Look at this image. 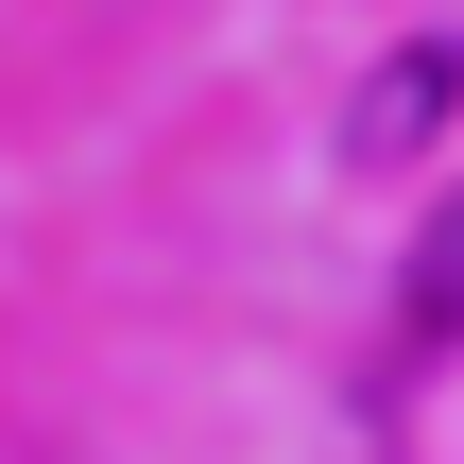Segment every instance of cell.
<instances>
[{
    "label": "cell",
    "mask_w": 464,
    "mask_h": 464,
    "mask_svg": "<svg viewBox=\"0 0 464 464\" xmlns=\"http://www.w3.org/2000/svg\"><path fill=\"white\" fill-rule=\"evenodd\" d=\"M448 103H464V34H413V52H396V69L362 86V121H344V155H362V172H396V155H413V138H430Z\"/></svg>",
    "instance_id": "1"
},
{
    "label": "cell",
    "mask_w": 464,
    "mask_h": 464,
    "mask_svg": "<svg viewBox=\"0 0 464 464\" xmlns=\"http://www.w3.org/2000/svg\"><path fill=\"white\" fill-rule=\"evenodd\" d=\"M396 327H413V344H464V189L430 207V241H413V293H396Z\"/></svg>",
    "instance_id": "2"
}]
</instances>
